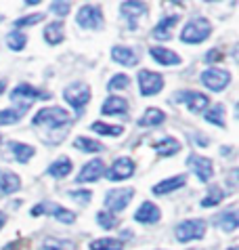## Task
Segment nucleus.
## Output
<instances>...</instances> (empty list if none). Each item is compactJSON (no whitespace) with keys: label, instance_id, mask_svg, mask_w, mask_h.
<instances>
[{"label":"nucleus","instance_id":"nucleus-1","mask_svg":"<svg viewBox=\"0 0 239 250\" xmlns=\"http://www.w3.org/2000/svg\"><path fill=\"white\" fill-rule=\"evenodd\" d=\"M72 120L65 109L61 107H44L34 116V126H44V128H59V126H65Z\"/></svg>","mask_w":239,"mask_h":250},{"label":"nucleus","instance_id":"nucleus-2","mask_svg":"<svg viewBox=\"0 0 239 250\" xmlns=\"http://www.w3.org/2000/svg\"><path fill=\"white\" fill-rule=\"evenodd\" d=\"M36 99H51V95L40 93L38 88H34L30 84H17L15 88H13V93H11V101L15 103V105H19V112L21 114H25L23 109L30 107Z\"/></svg>","mask_w":239,"mask_h":250},{"label":"nucleus","instance_id":"nucleus-3","mask_svg":"<svg viewBox=\"0 0 239 250\" xmlns=\"http://www.w3.org/2000/svg\"><path fill=\"white\" fill-rule=\"evenodd\" d=\"M210 32H212V27H210V23L206 19L195 17L185 25V30L180 34V40L187 44H198V42H203V40L210 36Z\"/></svg>","mask_w":239,"mask_h":250},{"label":"nucleus","instance_id":"nucleus-4","mask_svg":"<svg viewBox=\"0 0 239 250\" xmlns=\"http://www.w3.org/2000/svg\"><path fill=\"white\" fill-rule=\"evenodd\" d=\"M179 242H191V240H201L206 235V221L201 219H191V221H182V223L174 229Z\"/></svg>","mask_w":239,"mask_h":250},{"label":"nucleus","instance_id":"nucleus-5","mask_svg":"<svg viewBox=\"0 0 239 250\" xmlns=\"http://www.w3.org/2000/svg\"><path fill=\"white\" fill-rule=\"evenodd\" d=\"M65 101L76 109V114H82L84 105L90 101V88L84 84V82H74L65 88Z\"/></svg>","mask_w":239,"mask_h":250},{"label":"nucleus","instance_id":"nucleus-6","mask_svg":"<svg viewBox=\"0 0 239 250\" xmlns=\"http://www.w3.org/2000/svg\"><path fill=\"white\" fill-rule=\"evenodd\" d=\"M40 214H51V217L59 219L61 223H74L76 221V214L69 212L67 208H63L59 204H53V202H44V204H36L32 208V217H40Z\"/></svg>","mask_w":239,"mask_h":250},{"label":"nucleus","instance_id":"nucleus-7","mask_svg":"<svg viewBox=\"0 0 239 250\" xmlns=\"http://www.w3.org/2000/svg\"><path fill=\"white\" fill-rule=\"evenodd\" d=\"M139 88H140V95L143 97H151L164 88V78L156 72L143 69V72H139Z\"/></svg>","mask_w":239,"mask_h":250},{"label":"nucleus","instance_id":"nucleus-8","mask_svg":"<svg viewBox=\"0 0 239 250\" xmlns=\"http://www.w3.org/2000/svg\"><path fill=\"white\" fill-rule=\"evenodd\" d=\"M78 23L82 27H93V30H99V27L103 25V11L99 9V6L95 4H84L82 9L78 11Z\"/></svg>","mask_w":239,"mask_h":250},{"label":"nucleus","instance_id":"nucleus-9","mask_svg":"<svg viewBox=\"0 0 239 250\" xmlns=\"http://www.w3.org/2000/svg\"><path fill=\"white\" fill-rule=\"evenodd\" d=\"M201 82L203 86H208L210 91H222V88L229 86L231 82V74L224 72V69H206V72L201 74Z\"/></svg>","mask_w":239,"mask_h":250},{"label":"nucleus","instance_id":"nucleus-10","mask_svg":"<svg viewBox=\"0 0 239 250\" xmlns=\"http://www.w3.org/2000/svg\"><path fill=\"white\" fill-rule=\"evenodd\" d=\"M132 191L130 187H126V189H111L107 196H105V208L111 212H120L124 210L126 206H128V202L132 200Z\"/></svg>","mask_w":239,"mask_h":250},{"label":"nucleus","instance_id":"nucleus-11","mask_svg":"<svg viewBox=\"0 0 239 250\" xmlns=\"http://www.w3.org/2000/svg\"><path fill=\"white\" fill-rule=\"evenodd\" d=\"M174 99L179 103H185L191 112H203L210 103L208 95H201V93H195V91H180V93H177Z\"/></svg>","mask_w":239,"mask_h":250},{"label":"nucleus","instance_id":"nucleus-12","mask_svg":"<svg viewBox=\"0 0 239 250\" xmlns=\"http://www.w3.org/2000/svg\"><path fill=\"white\" fill-rule=\"evenodd\" d=\"M187 164L193 168V172L199 177V181H210L212 179V160H208V158H201V156H195L191 154L187 158Z\"/></svg>","mask_w":239,"mask_h":250},{"label":"nucleus","instance_id":"nucleus-13","mask_svg":"<svg viewBox=\"0 0 239 250\" xmlns=\"http://www.w3.org/2000/svg\"><path fill=\"white\" fill-rule=\"evenodd\" d=\"M132 172H135V162L130 158H118L114 166L109 168L107 177H109V181H122V179L132 177Z\"/></svg>","mask_w":239,"mask_h":250},{"label":"nucleus","instance_id":"nucleus-14","mask_svg":"<svg viewBox=\"0 0 239 250\" xmlns=\"http://www.w3.org/2000/svg\"><path fill=\"white\" fill-rule=\"evenodd\" d=\"M105 175V164L103 160H93V162H88L84 168L80 170V175L76 181L78 183H93V181H99V179Z\"/></svg>","mask_w":239,"mask_h":250},{"label":"nucleus","instance_id":"nucleus-15","mask_svg":"<svg viewBox=\"0 0 239 250\" xmlns=\"http://www.w3.org/2000/svg\"><path fill=\"white\" fill-rule=\"evenodd\" d=\"M111 59L116 61V63H122L126 67H132L137 65L139 61V55L135 48H128V46H114V51H111Z\"/></svg>","mask_w":239,"mask_h":250},{"label":"nucleus","instance_id":"nucleus-16","mask_svg":"<svg viewBox=\"0 0 239 250\" xmlns=\"http://www.w3.org/2000/svg\"><path fill=\"white\" fill-rule=\"evenodd\" d=\"M120 11H122V15L126 19H128L130 30H137V19L145 13V4L143 2H122L120 4Z\"/></svg>","mask_w":239,"mask_h":250},{"label":"nucleus","instance_id":"nucleus-17","mask_svg":"<svg viewBox=\"0 0 239 250\" xmlns=\"http://www.w3.org/2000/svg\"><path fill=\"white\" fill-rule=\"evenodd\" d=\"M126 109H128V103H126L122 97L111 95V97H107V99L103 101L101 112L105 116H118V114H126Z\"/></svg>","mask_w":239,"mask_h":250},{"label":"nucleus","instance_id":"nucleus-18","mask_svg":"<svg viewBox=\"0 0 239 250\" xmlns=\"http://www.w3.org/2000/svg\"><path fill=\"white\" fill-rule=\"evenodd\" d=\"M151 57L158 61L161 65H179L180 63V57L177 53H172L170 48H164V46H153L151 48Z\"/></svg>","mask_w":239,"mask_h":250},{"label":"nucleus","instance_id":"nucleus-19","mask_svg":"<svg viewBox=\"0 0 239 250\" xmlns=\"http://www.w3.org/2000/svg\"><path fill=\"white\" fill-rule=\"evenodd\" d=\"M135 219L139 223H156V221H159V208L153 202H145L135 212Z\"/></svg>","mask_w":239,"mask_h":250},{"label":"nucleus","instance_id":"nucleus-20","mask_svg":"<svg viewBox=\"0 0 239 250\" xmlns=\"http://www.w3.org/2000/svg\"><path fill=\"white\" fill-rule=\"evenodd\" d=\"M21 187V179L11 170H0V193H13Z\"/></svg>","mask_w":239,"mask_h":250},{"label":"nucleus","instance_id":"nucleus-21","mask_svg":"<svg viewBox=\"0 0 239 250\" xmlns=\"http://www.w3.org/2000/svg\"><path fill=\"white\" fill-rule=\"evenodd\" d=\"M179 23V15H170V17H164L161 21L156 25V30H153V36L158 40H168L172 36V25Z\"/></svg>","mask_w":239,"mask_h":250},{"label":"nucleus","instance_id":"nucleus-22","mask_svg":"<svg viewBox=\"0 0 239 250\" xmlns=\"http://www.w3.org/2000/svg\"><path fill=\"white\" fill-rule=\"evenodd\" d=\"M185 185V177L182 175H177L172 179H164L161 183L153 185V193H158V196H164L168 191H174V189H180V187Z\"/></svg>","mask_w":239,"mask_h":250},{"label":"nucleus","instance_id":"nucleus-23","mask_svg":"<svg viewBox=\"0 0 239 250\" xmlns=\"http://www.w3.org/2000/svg\"><path fill=\"white\" fill-rule=\"evenodd\" d=\"M156 151H158V156H161V158L174 156V154H179L180 151V143L177 141V139H172V137H166L156 145Z\"/></svg>","mask_w":239,"mask_h":250},{"label":"nucleus","instance_id":"nucleus-24","mask_svg":"<svg viewBox=\"0 0 239 250\" xmlns=\"http://www.w3.org/2000/svg\"><path fill=\"white\" fill-rule=\"evenodd\" d=\"M72 168H74V164L69 162L67 158H59L57 162H53L51 166H48V175L55 177V179H63L72 172Z\"/></svg>","mask_w":239,"mask_h":250},{"label":"nucleus","instance_id":"nucleus-25","mask_svg":"<svg viewBox=\"0 0 239 250\" xmlns=\"http://www.w3.org/2000/svg\"><path fill=\"white\" fill-rule=\"evenodd\" d=\"M164 120H166V114L161 109L149 107L143 118H139V126H156V124H161Z\"/></svg>","mask_w":239,"mask_h":250},{"label":"nucleus","instance_id":"nucleus-26","mask_svg":"<svg viewBox=\"0 0 239 250\" xmlns=\"http://www.w3.org/2000/svg\"><path fill=\"white\" fill-rule=\"evenodd\" d=\"M237 223H239V219H237V212L235 210H227V212H222L220 217L216 219V225H219L222 231H235Z\"/></svg>","mask_w":239,"mask_h":250},{"label":"nucleus","instance_id":"nucleus-27","mask_svg":"<svg viewBox=\"0 0 239 250\" xmlns=\"http://www.w3.org/2000/svg\"><path fill=\"white\" fill-rule=\"evenodd\" d=\"M63 36H65V34H63V23H59V21L44 27V40L48 44H59Z\"/></svg>","mask_w":239,"mask_h":250},{"label":"nucleus","instance_id":"nucleus-28","mask_svg":"<svg viewBox=\"0 0 239 250\" xmlns=\"http://www.w3.org/2000/svg\"><path fill=\"white\" fill-rule=\"evenodd\" d=\"M90 250H124V242L116 238H101L90 244Z\"/></svg>","mask_w":239,"mask_h":250},{"label":"nucleus","instance_id":"nucleus-29","mask_svg":"<svg viewBox=\"0 0 239 250\" xmlns=\"http://www.w3.org/2000/svg\"><path fill=\"white\" fill-rule=\"evenodd\" d=\"M11 145V149H13V154H15V158H17V162H27L32 156H34V149L32 145H27V143H9Z\"/></svg>","mask_w":239,"mask_h":250},{"label":"nucleus","instance_id":"nucleus-30","mask_svg":"<svg viewBox=\"0 0 239 250\" xmlns=\"http://www.w3.org/2000/svg\"><path fill=\"white\" fill-rule=\"evenodd\" d=\"M76 149L80 151H90V154H97V151H103V145L99 141H95V139H88V137H78L74 141Z\"/></svg>","mask_w":239,"mask_h":250},{"label":"nucleus","instance_id":"nucleus-31","mask_svg":"<svg viewBox=\"0 0 239 250\" xmlns=\"http://www.w3.org/2000/svg\"><path fill=\"white\" fill-rule=\"evenodd\" d=\"M90 130L97 135H107V137H120L124 133L122 126H111V124H105V122H93Z\"/></svg>","mask_w":239,"mask_h":250},{"label":"nucleus","instance_id":"nucleus-32","mask_svg":"<svg viewBox=\"0 0 239 250\" xmlns=\"http://www.w3.org/2000/svg\"><path fill=\"white\" fill-rule=\"evenodd\" d=\"M25 42H27L25 34H21L19 30L11 32L9 36H6V44H9V48H11V51H21V48L25 46Z\"/></svg>","mask_w":239,"mask_h":250},{"label":"nucleus","instance_id":"nucleus-33","mask_svg":"<svg viewBox=\"0 0 239 250\" xmlns=\"http://www.w3.org/2000/svg\"><path fill=\"white\" fill-rule=\"evenodd\" d=\"M206 120L216 124V126H222L224 128V107L222 105H214L210 112H206Z\"/></svg>","mask_w":239,"mask_h":250},{"label":"nucleus","instance_id":"nucleus-34","mask_svg":"<svg viewBox=\"0 0 239 250\" xmlns=\"http://www.w3.org/2000/svg\"><path fill=\"white\" fill-rule=\"evenodd\" d=\"M42 250H74V244L67 240H53L48 238L44 240V244H42Z\"/></svg>","mask_w":239,"mask_h":250},{"label":"nucleus","instance_id":"nucleus-35","mask_svg":"<svg viewBox=\"0 0 239 250\" xmlns=\"http://www.w3.org/2000/svg\"><path fill=\"white\" fill-rule=\"evenodd\" d=\"M21 114L19 109H0V124H15L21 120Z\"/></svg>","mask_w":239,"mask_h":250},{"label":"nucleus","instance_id":"nucleus-36","mask_svg":"<svg viewBox=\"0 0 239 250\" xmlns=\"http://www.w3.org/2000/svg\"><path fill=\"white\" fill-rule=\"evenodd\" d=\"M130 84V78L126 74H116L114 78L109 80V91H122V88H126Z\"/></svg>","mask_w":239,"mask_h":250},{"label":"nucleus","instance_id":"nucleus-37","mask_svg":"<svg viewBox=\"0 0 239 250\" xmlns=\"http://www.w3.org/2000/svg\"><path fill=\"white\" fill-rule=\"evenodd\" d=\"M97 223L103 229H114L116 227V217L111 212H97Z\"/></svg>","mask_w":239,"mask_h":250},{"label":"nucleus","instance_id":"nucleus-38","mask_svg":"<svg viewBox=\"0 0 239 250\" xmlns=\"http://www.w3.org/2000/svg\"><path fill=\"white\" fill-rule=\"evenodd\" d=\"M222 198H224L222 189H219V187H212V191H210V198H203L201 200V206L203 208H206V206H214V204H219Z\"/></svg>","mask_w":239,"mask_h":250},{"label":"nucleus","instance_id":"nucleus-39","mask_svg":"<svg viewBox=\"0 0 239 250\" xmlns=\"http://www.w3.org/2000/svg\"><path fill=\"white\" fill-rule=\"evenodd\" d=\"M44 15L42 13H34V15H27V17H21L15 21V27H25V25H34V23H40Z\"/></svg>","mask_w":239,"mask_h":250},{"label":"nucleus","instance_id":"nucleus-40","mask_svg":"<svg viewBox=\"0 0 239 250\" xmlns=\"http://www.w3.org/2000/svg\"><path fill=\"white\" fill-rule=\"evenodd\" d=\"M69 198L76 200L78 204H88L90 200H93V193H90V191H82V189H78V191H69Z\"/></svg>","mask_w":239,"mask_h":250},{"label":"nucleus","instance_id":"nucleus-41","mask_svg":"<svg viewBox=\"0 0 239 250\" xmlns=\"http://www.w3.org/2000/svg\"><path fill=\"white\" fill-rule=\"evenodd\" d=\"M69 9H72V6H69V2H53V4H51V11L57 13V15H61V17L67 15Z\"/></svg>","mask_w":239,"mask_h":250},{"label":"nucleus","instance_id":"nucleus-42","mask_svg":"<svg viewBox=\"0 0 239 250\" xmlns=\"http://www.w3.org/2000/svg\"><path fill=\"white\" fill-rule=\"evenodd\" d=\"M219 61H222V53L219 48H212V51L206 55V63H219Z\"/></svg>","mask_w":239,"mask_h":250},{"label":"nucleus","instance_id":"nucleus-43","mask_svg":"<svg viewBox=\"0 0 239 250\" xmlns=\"http://www.w3.org/2000/svg\"><path fill=\"white\" fill-rule=\"evenodd\" d=\"M4 88H6V80H0V95L4 93Z\"/></svg>","mask_w":239,"mask_h":250},{"label":"nucleus","instance_id":"nucleus-44","mask_svg":"<svg viewBox=\"0 0 239 250\" xmlns=\"http://www.w3.org/2000/svg\"><path fill=\"white\" fill-rule=\"evenodd\" d=\"M4 221H6V217H4V214H2V212H0V227H2V225H4Z\"/></svg>","mask_w":239,"mask_h":250},{"label":"nucleus","instance_id":"nucleus-45","mask_svg":"<svg viewBox=\"0 0 239 250\" xmlns=\"http://www.w3.org/2000/svg\"><path fill=\"white\" fill-rule=\"evenodd\" d=\"M229 250H239V248H237V246H231V248H229Z\"/></svg>","mask_w":239,"mask_h":250},{"label":"nucleus","instance_id":"nucleus-46","mask_svg":"<svg viewBox=\"0 0 239 250\" xmlns=\"http://www.w3.org/2000/svg\"><path fill=\"white\" fill-rule=\"evenodd\" d=\"M0 21H4V15H0Z\"/></svg>","mask_w":239,"mask_h":250},{"label":"nucleus","instance_id":"nucleus-47","mask_svg":"<svg viewBox=\"0 0 239 250\" xmlns=\"http://www.w3.org/2000/svg\"><path fill=\"white\" fill-rule=\"evenodd\" d=\"M0 141H2V137H0Z\"/></svg>","mask_w":239,"mask_h":250}]
</instances>
